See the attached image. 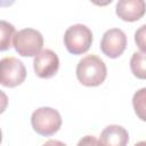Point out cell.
<instances>
[{"instance_id":"6da1fadb","label":"cell","mask_w":146,"mask_h":146,"mask_svg":"<svg viewBox=\"0 0 146 146\" xmlns=\"http://www.w3.org/2000/svg\"><path fill=\"white\" fill-rule=\"evenodd\" d=\"M107 75L105 63L96 55L83 57L76 66L78 80L87 87H97L104 82Z\"/></svg>"},{"instance_id":"7a4b0ae2","label":"cell","mask_w":146,"mask_h":146,"mask_svg":"<svg viewBox=\"0 0 146 146\" xmlns=\"http://www.w3.org/2000/svg\"><path fill=\"white\" fill-rule=\"evenodd\" d=\"M31 123L39 135L48 137L57 132L62 125V116L51 107H40L32 113Z\"/></svg>"},{"instance_id":"3957f363","label":"cell","mask_w":146,"mask_h":146,"mask_svg":"<svg viewBox=\"0 0 146 146\" xmlns=\"http://www.w3.org/2000/svg\"><path fill=\"white\" fill-rule=\"evenodd\" d=\"M92 42V32L89 27L82 24L70 26L64 34V44L68 52L81 55L89 50Z\"/></svg>"},{"instance_id":"277c9868","label":"cell","mask_w":146,"mask_h":146,"mask_svg":"<svg viewBox=\"0 0 146 146\" xmlns=\"http://www.w3.org/2000/svg\"><path fill=\"white\" fill-rule=\"evenodd\" d=\"M13 46L18 55L32 57L38 55L43 46L42 34L34 29H23L15 33Z\"/></svg>"},{"instance_id":"5b68a950","label":"cell","mask_w":146,"mask_h":146,"mask_svg":"<svg viewBox=\"0 0 146 146\" xmlns=\"http://www.w3.org/2000/svg\"><path fill=\"white\" fill-rule=\"evenodd\" d=\"M0 82L3 87H16L24 82L26 70L24 64L15 57H5L0 62Z\"/></svg>"},{"instance_id":"8992f818","label":"cell","mask_w":146,"mask_h":146,"mask_svg":"<svg viewBox=\"0 0 146 146\" xmlns=\"http://www.w3.org/2000/svg\"><path fill=\"white\" fill-rule=\"evenodd\" d=\"M127 47V36L120 29L107 30L100 41V49L110 58H117Z\"/></svg>"},{"instance_id":"52a82bcc","label":"cell","mask_w":146,"mask_h":146,"mask_svg":"<svg viewBox=\"0 0 146 146\" xmlns=\"http://www.w3.org/2000/svg\"><path fill=\"white\" fill-rule=\"evenodd\" d=\"M59 67L58 56L50 49H43L35 55L33 60V68L35 74L42 79L54 76Z\"/></svg>"},{"instance_id":"ba28073f","label":"cell","mask_w":146,"mask_h":146,"mask_svg":"<svg viewBox=\"0 0 146 146\" xmlns=\"http://www.w3.org/2000/svg\"><path fill=\"white\" fill-rule=\"evenodd\" d=\"M116 15L125 22H136L146 13L145 0H119L116 3Z\"/></svg>"},{"instance_id":"9c48e42d","label":"cell","mask_w":146,"mask_h":146,"mask_svg":"<svg viewBox=\"0 0 146 146\" xmlns=\"http://www.w3.org/2000/svg\"><path fill=\"white\" fill-rule=\"evenodd\" d=\"M129 141L128 131L116 124L107 125L100 133L99 144L106 146H124Z\"/></svg>"},{"instance_id":"30bf717a","label":"cell","mask_w":146,"mask_h":146,"mask_svg":"<svg viewBox=\"0 0 146 146\" xmlns=\"http://www.w3.org/2000/svg\"><path fill=\"white\" fill-rule=\"evenodd\" d=\"M130 68L132 74L141 80H146V52H135L130 59Z\"/></svg>"},{"instance_id":"8fae6325","label":"cell","mask_w":146,"mask_h":146,"mask_svg":"<svg viewBox=\"0 0 146 146\" xmlns=\"http://www.w3.org/2000/svg\"><path fill=\"white\" fill-rule=\"evenodd\" d=\"M132 105L136 115L146 122V88H141L135 92L132 97Z\"/></svg>"},{"instance_id":"7c38bea8","label":"cell","mask_w":146,"mask_h":146,"mask_svg":"<svg viewBox=\"0 0 146 146\" xmlns=\"http://www.w3.org/2000/svg\"><path fill=\"white\" fill-rule=\"evenodd\" d=\"M1 41H0V50H7L11 47V39L15 35V27L6 21H1Z\"/></svg>"},{"instance_id":"4fadbf2b","label":"cell","mask_w":146,"mask_h":146,"mask_svg":"<svg viewBox=\"0 0 146 146\" xmlns=\"http://www.w3.org/2000/svg\"><path fill=\"white\" fill-rule=\"evenodd\" d=\"M135 41L141 51L146 52V24L141 25L135 33Z\"/></svg>"},{"instance_id":"5bb4252c","label":"cell","mask_w":146,"mask_h":146,"mask_svg":"<svg viewBox=\"0 0 146 146\" xmlns=\"http://www.w3.org/2000/svg\"><path fill=\"white\" fill-rule=\"evenodd\" d=\"M94 5H96V6H100V7H104V6H107V5H110L113 0H90Z\"/></svg>"},{"instance_id":"9a60e30c","label":"cell","mask_w":146,"mask_h":146,"mask_svg":"<svg viewBox=\"0 0 146 146\" xmlns=\"http://www.w3.org/2000/svg\"><path fill=\"white\" fill-rule=\"evenodd\" d=\"M15 2V0H1V7H8L11 6Z\"/></svg>"}]
</instances>
